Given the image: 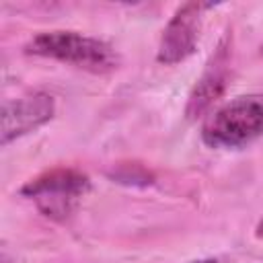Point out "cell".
I'll return each instance as SVG.
<instances>
[{
	"mask_svg": "<svg viewBox=\"0 0 263 263\" xmlns=\"http://www.w3.org/2000/svg\"><path fill=\"white\" fill-rule=\"evenodd\" d=\"M228 78H230V47L226 41H222L189 95L185 109L187 117L197 119L199 115H203L224 95Z\"/></svg>",
	"mask_w": 263,
	"mask_h": 263,
	"instance_id": "6",
	"label": "cell"
},
{
	"mask_svg": "<svg viewBox=\"0 0 263 263\" xmlns=\"http://www.w3.org/2000/svg\"><path fill=\"white\" fill-rule=\"evenodd\" d=\"M261 136L263 95L232 99L214 111L201 127V140L210 148H242Z\"/></svg>",
	"mask_w": 263,
	"mask_h": 263,
	"instance_id": "2",
	"label": "cell"
},
{
	"mask_svg": "<svg viewBox=\"0 0 263 263\" xmlns=\"http://www.w3.org/2000/svg\"><path fill=\"white\" fill-rule=\"evenodd\" d=\"M189 263H220L218 259H197V261H189Z\"/></svg>",
	"mask_w": 263,
	"mask_h": 263,
	"instance_id": "8",
	"label": "cell"
},
{
	"mask_svg": "<svg viewBox=\"0 0 263 263\" xmlns=\"http://www.w3.org/2000/svg\"><path fill=\"white\" fill-rule=\"evenodd\" d=\"M205 8H210V4L185 2L175 10L158 43L156 60L160 64L166 66L179 64L195 51L199 39V27H201V12Z\"/></svg>",
	"mask_w": 263,
	"mask_h": 263,
	"instance_id": "4",
	"label": "cell"
},
{
	"mask_svg": "<svg viewBox=\"0 0 263 263\" xmlns=\"http://www.w3.org/2000/svg\"><path fill=\"white\" fill-rule=\"evenodd\" d=\"M25 53L72 64L95 74L111 72L119 64L117 51L107 41L76 31H43L25 45Z\"/></svg>",
	"mask_w": 263,
	"mask_h": 263,
	"instance_id": "1",
	"label": "cell"
},
{
	"mask_svg": "<svg viewBox=\"0 0 263 263\" xmlns=\"http://www.w3.org/2000/svg\"><path fill=\"white\" fill-rule=\"evenodd\" d=\"M88 189L90 181L82 171L58 166L23 185L21 195L31 199L43 216L64 222L76 212L78 201L86 195Z\"/></svg>",
	"mask_w": 263,
	"mask_h": 263,
	"instance_id": "3",
	"label": "cell"
},
{
	"mask_svg": "<svg viewBox=\"0 0 263 263\" xmlns=\"http://www.w3.org/2000/svg\"><path fill=\"white\" fill-rule=\"evenodd\" d=\"M55 111L53 97L35 90L14 101H4L2 105V146H8L12 140L35 132L45 125Z\"/></svg>",
	"mask_w": 263,
	"mask_h": 263,
	"instance_id": "5",
	"label": "cell"
},
{
	"mask_svg": "<svg viewBox=\"0 0 263 263\" xmlns=\"http://www.w3.org/2000/svg\"><path fill=\"white\" fill-rule=\"evenodd\" d=\"M255 236H257V238H261V240H263V220H261V222H259V224H257V228H255Z\"/></svg>",
	"mask_w": 263,
	"mask_h": 263,
	"instance_id": "7",
	"label": "cell"
}]
</instances>
